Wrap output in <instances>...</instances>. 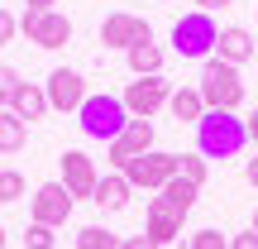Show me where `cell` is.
Segmentation results:
<instances>
[{
    "label": "cell",
    "mask_w": 258,
    "mask_h": 249,
    "mask_svg": "<svg viewBox=\"0 0 258 249\" xmlns=\"http://www.w3.org/2000/svg\"><path fill=\"white\" fill-rule=\"evenodd\" d=\"M244 144H249V129H244L239 115H230V111H206L201 115V125H196V154L211 163V158H234V154H244Z\"/></svg>",
    "instance_id": "6da1fadb"
},
{
    "label": "cell",
    "mask_w": 258,
    "mask_h": 249,
    "mask_svg": "<svg viewBox=\"0 0 258 249\" xmlns=\"http://www.w3.org/2000/svg\"><path fill=\"white\" fill-rule=\"evenodd\" d=\"M196 91H201L206 111H230V115H239V106H244V77H239V67L211 58V63H201V86H196Z\"/></svg>",
    "instance_id": "7a4b0ae2"
},
{
    "label": "cell",
    "mask_w": 258,
    "mask_h": 249,
    "mask_svg": "<svg viewBox=\"0 0 258 249\" xmlns=\"http://www.w3.org/2000/svg\"><path fill=\"white\" fill-rule=\"evenodd\" d=\"M77 120H82V134H86V139L115 144V139L124 134V125H129V111H124V101H120V96L101 91V96H86V101H82Z\"/></svg>",
    "instance_id": "3957f363"
},
{
    "label": "cell",
    "mask_w": 258,
    "mask_h": 249,
    "mask_svg": "<svg viewBox=\"0 0 258 249\" xmlns=\"http://www.w3.org/2000/svg\"><path fill=\"white\" fill-rule=\"evenodd\" d=\"M215 38H220V24L211 15H201V10H191V15H182L172 24V53L186 58V63H211Z\"/></svg>",
    "instance_id": "277c9868"
},
{
    "label": "cell",
    "mask_w": 258,
    "mask_h": 249,
    "mask_svg": "<svg viewBox=\"0 0 258 249\" xmlns=\"http://www.w3.org/2000/svg\"><path fill=\"white\" fill-rule=\"evenodd\" d=\"M19 29L29 34V43L38 48H67L72 43V19L62 15V10H24V19H19Z\"/></svg>",
    "instance_id": "5b68a950"
},
{
    "label": "cell",
    "mask_w": 258,
    "mask_h": 249,
    "mask_svg": "<svg viewBox=\"0 0 258 249\" xmlns=\"http://www.w3.org/2000/svg\"><path fill=\"white\" fill-rule=\"evenodd\" d=\"M120 101H124L129 120H153V115L172 101V86H167V77H134Z\"/></svg>",
    "instance_id": "8992f818"
},
{
    "label": "cell",
    "mask_w": 258,
    "mask_h": 249,
    "mask_svg": "<svg viewBox=\"0 0 258 249\" xmlns=\"http://www.w3.org/2000/svg\"><path fill=\"white\" fill-rule=\"evenodd\" d=\"M129 187H144V192H163L167 182L177 177V154H163V148H153V154L134 158V163L120 168Z\"/></svg>",
    "instance_id": "52a82bcc"
},
{
    "label": "cell",
    "mask_w": 258,
    "mask_h": 249,
    "mask_svg": "<svg viewBox=\"0 0 258 249\" xmlns=\"http://www.w3.org/2000/svg\"><path fill=\"white\" fill-rule=\"evenodd\" d=\"M148 38H153V29H148L144 15L115 10V15L101 19V43H105V48H120V53H129L134 43H148Z\"/></svg>",
    "instance_id": "ba28073f"
},
{
    "label": "cell",
    "mask_w": 258,
    "mask_h": 249,
    "mask_svg": "<svg viewBox=\"0 0 258 249\" xmlns=\"http://www.w3.org/2000/svg\"><path fill=\"white\" fill-rule=\"evenodd\" d=\"M105 163L120 173L124 163H134V158H144V154H153V120H129L124 125V134L115 139V144H105Z\"/></svg>",
    "instance_id": "9c48e42d"
},
{
    "label": "cell",
    "mask_w": 258,
    "mask_h": 249,
    "mask_svg": "<svg viewBox=\"0 0 258 249\" xmlns=\"http://www.w3.org/2000/svg\"><path fill=\"white\" fill-rule=\"evenodd\" d=\"M57 168H62V177H57V182L72 192V202H77V196H96V182H101V173H96L91 154H82V148H62Z\"/></svg>",
    "instance_id": "30bf717a"
},
{
    "label": "cell",
    "mask_w": 258,
    "mask_h": 249,
    "mask_svg": "<svg viewBox=\"0 0 258 249\" xmlns=\"http://www.w3.org/2000/svg\"><path fill=\"white\" fill-rule=\"evenodd\" d=\"M43 91H48V106H53V111H82V101H86V96H91V91H86V82H82V72H72V67H53V72H48V86H43Z\"/></svg>",
    "instance_id": "8fae6325"
},
{
    "label": "cell",
    "mask_w": 258,
    "mask_h": 249,
    "mask_svg": "<svg viewBox=\"0 0 258 249\" xmlns=\"http://www.w3.org/2000/svg\"><path fill=\"white\" fill-rule=\"evenodd\" d=\"M182 221H186V211H177L167 196H153V202H148V211H144V235L163 249V244H172L177 235H182Z\"/></svg>",
    "instance_id": "7c38bea8"
},
{
    "label": "cell",
    "mask_w": 258,
    "mask_h": 249,
    "mask_svg": "<svg viewBox=\"0 0 258 249\" xmlns=\"http://www.w3.org/2000/svg\"><path fill=\"white\" fill-rule=\"evenodd\" d=\"M72 192H67L62 182H43L34 192V225H48V230H57V225H67V216H72Z\"/></svg>",
    "instance_id": "4fadbf2b"
},
{
    "label": "cell",
    "mask_w": 258,
    "mask_h": 249,
    "mask_svg": "<svg viewBox=\"0 0 258 249\" xmlns=\"http://www.w3.org/2000/svg\"><path fill=\"white\" fill-rule=\"evenodd\" d=\"M253 53H258V38L249 34V29H239V24L220 29V38H215V58H220V63L244 67V63H253Z\"/></svg>",
    "instance_id": "5bb4252c"
},
{
    "label": "cell",
    "mask_w": 258,
    "mask_h": 249,
    "mask_svg": "<svg viewBox=\"0 0 258 249\" xmlns=\"http://www.w3.org/2000/svg\"><path fill=\"white\" fill-rule=\"evenodd\" d=\"M129 192H134V187L124 182V173H105L101 182H96V196H91V202L101 206V211H124V206H129Z\"/></svg>",
    "instance_id": "9a60e30c"
},
{
    "label": "cell",
    "mask_w": 258,
    "mask_h": 249,
    "mask_svg": "<svg viewBox=\"0 0 258 249\" xmlns=\"http://www.w3.org/2000/svg\"><path fill=\"white\" fill-rule=\"evenodd\" d=\"M10 111H15V115H19L24 125H34V120H43V115L53 111V106H48V91H43V86L24 82V86H19V96H15V106H10Z\"/></svg>",
    "instance_id": "2e32d148"
},
{
    "label": "cell",
    "mask_w": 258,
    "mask_h": 249,
    "mask_svg": "<svg viewBox=\"0 0 258 249\" xmlns=\"http://www.w3.org/2000/svg\"><path fill=\"white\" fill-rule=\"evenodd\" d=\"M167 111H172V120H177V125H201L206 101H201V91H196V86H177L172 101H167Z\"/></svg>",
    "instance_id": "e0dca14e"
},
{
    "label": "cell",
    "mask_w": 258,
    "mask_h": 249,
    "mask_svg": "<svg viewBox=\"0 0 258 249\" xmlns=\"http://www.w3.org/2000/svg\"><path fill=\"white\" fill-rule=\"evenodd\" d=\"M124 58H129V72L134 77H163V48H158L153 38H148V43H134Z\"/></svg>",
    "instance_id": "ac0fdd59"
},
{
    "label": "cell",
    "mask_w": 258,
    "mask_h": 249,
    "mask_svg": "<svg viewBox=\"0 0 258 249\" xmlns=\"http://www.w3.org/2000/svg\"><path fill=\"white\" fill-rule=\"evenodd\" d=\"M24 139H29V125L15 111H0V154H19Z\"/></svg>",
    "instance_id": "d6986e66"
},
{
    "label": "cell",
    "mask_w": 258,
    "mask_h": 249,
    "mask_svg": "<svg viewBox=\"0 0 258 249\" xmlns=\"http://www.w3.org/2000/svg\"><path fill=\"white\" fill-rule=\"evenodd\" d=\"M206 173H211V163H206L201 154H177V177L191 187H206Z\"/></svg>",
    "instance_id": "ffe728a7"
},
{
    "label": "cell",
    "mask_w": 258,
    "mask_h": 249,
    "mask_svg": "<svg viewBox=\"0 0 258 249\" xmlns=\"http://www.w3.org/2000/svg\"><path fill=\"white\" fill-rule=\"evenodd\" d=\"M77 249H120V235H110L105 225H82L77 230Z\"/></svg>",
    "instance_id": "44dd1931"
},
{
    "label": "cell",
    "mask_w": 258,
    "mask_h": 249,
    "mask_svg": "<svg viewBox=\"0 0 258 249\" xmlns=\"http://www.w3.org/2000/svg\"><path fill=\"white\" fill-rule=\"evenodd\" d=\"M158 196H167L177 211H191V206H196V196H201V187H191V182H182V177H172V182H167Z\"/></svg>",
    "instance_id": "7402d4cb"
},
{
    "label": "cell",
    "mask_w": 258,
    "mask_h": 249,
    "mask_svg": "<svg viewBox=\"0 0 258 249\" xmlns=\"http://www.w3.org/2000/svg\"><path fill=\"white\" fill-rule=\"evenodd\" d=\"M19 86H24V77H19L15 67H0V111H10V106H15Z\"/></svg>",
    "instance_id": "603a6c76"
},
{
    "label": "cell",
    "mask_w": 258,
    "mask_h": 249,
    "mask_svg": "<svg viewBox=\"0 0 258 249\" xmlns=\"http://www.w3.org/2000/svg\"><path fill=\"white\" fill-rule=\"evenodd\" d=\"M24 196V177L15 168H0V202H19Z\"/></svg>",
    "instance_id": "cb8c5ba5"
},
{
    "label": "cell",
    "mask_w": 258,
    "mask_h": 249,
    "mask_svg": "<svg viewBox=\"0 0 258 249\" xmlns=\"http://www.w3.org/2000/svg\"><path fill=\"white\" fill-rule=\"evenodd\" d=\"M24 249H53V230L29 221V230H24Z\"/></svg>",
    "instance_id": "d4e9b609"
},
{
    "label": "cell",
    "mask_w": 258,
    "mask_h": 249,
    "mask_svg": "<svg viewBox=\"0 0 258 249\" xmlns=\"http://www.w3.org/2000/svg\"><path fill=\"white\" fill-rule=\"evenodd\" d=\"M191 249H230V240H225L220 230H211V225H206V230L191 235Z\"/></svg>",
    "instance_id": "484cf974"
},
{
    "label": "cell",
    "mask_w": 258,
    "mask_h": 249,
    "mask_svg": "<svg viewBox=\"0 0 258 249\" xmlns=\"http://www.w3.org/2000/svg\"><path fill=\"white\" fill-rule=\"evenodd\" d=\"M15 29H19V19H15V15H10V10H5V5H0V48H5V43H10V38H15Z\"/></svg>",
    "instance_id": "4316f807"
},
{
    "label": "cell",
    "mask_w": 258,
    "mask_h": 249,
    "mask_svg": "<svg viewBox=\"0 0 258 249\" xmlns=\"http://www.w3.org/2000/svg\"><path fill=\"white\" fill-rule=\"evenodd\" d=\"M230 249H258V230H253V225H249V230H239L230 240Z\"/></svg>",
    "instance_id": "83f0119b"
},
{
    "label": "cell",
    "mask_w": 258,
    "mask_h": 249,
    "mask_svg": "<svg viewBox=\"0 0 258 249\" xmlns=\"http://www.w3.org/2000/svg\"><path fill=\"white\" fill-rule=\"evenodd\" d=\"M201 5V15H215V10H225V5H234V0H196Z\"/></svg>",
    "instance_id": "f1b7e54d"
},
{
    "label": "cell",
    "mask_w": 258,
    "mask_h": 249,
    "mask_svg": "<svg viewBox=\"0 0 258 249\" xmlns=\"http://www.w3.org/2000/svg\"><path fill=\"white\" fill-rule=\"evenodd\" d=\"M244 129H249V144H258V111L249 115V120H244Z\"/></svg>",
    "instance_id": "f546056e"
},
{
    "label": "cell",
    "mask_w": 258,
    "mask_h": 249,
    "mask_svg": "<svg viewBox=\"0 0 258 249\" xmlns=\"http://www.w3.org/2000/svg\"><path fill=\"white\" fill-rule=\"evenodd\" d=\"M244 177H249V182L258 187V158H249V168H244Z\"/></svg>",
    "instance_id": "4dcf8cb0"
},
{
    "label": "cell",
    "mask_w": 258,
    "mask_h": 249,
    "mask_svg": "<svg viewBox=\"0 0 258 249\" xmlns=\"http://www.w3.org/2000/svg\"><path fill=\"white\" fill-rule=\"evenodd\" d=\"M0 249H5V225H0Z\"/></svg>",
    "instance_id": "1f68e13d"
},
{
    "label": "cell",
    "mask_w": 258,
    "mask_h": 249,
    "mask_svg": "<svg viewBox=\"0 0 258 249\" xmlns=\"http://www.w3.org/2000/svg\"><path fill=\"white\" fill-rule=\"evenodd\" d=\"M253 230H258V211H253Z\"/></svg>",
    "instance_id": "d6a6232c"
},
{
    "label": "cell",
    "mask_w": 258,
    "mask_h": 249,
    "mask_svg": "<svg viewBox=\"0 0 258 249\" xmlns=\"http://www.w3.org/2000/svg\"><path fill=\"white\" fill-rule=\"evenodd\" d=\"M253 58H258V53H253Z\"/></svg>",
    "instance_id": "836d02e7"
}]
</instances>
